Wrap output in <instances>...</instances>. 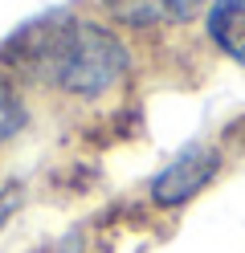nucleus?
Masks as SVG:
<instances>
[{
	"instance_id": "obj_7",
	"label": "nucleus",
	"mask_w": 245,
	"mask_h": 253,
	"mask_svg": "<svg viewBox=\"0 0 245 253\" xmlns=\"http://www.w3.org/2000/svg\"><path fill=\"white\" fill-rule=\"evenodd\" d=\"M16 204H21V192L16 188H0V225L16 212Z\"/></svg>"
},
{
	"instance_id": "obj_5",
	"label": "nucleus",
	"mask_w": 245,
	"mask_h": 253,
	"mask_svg": "<svg viewBox=\"0 0 245 253\" xmlns=\"http://www.w3.org/2000/svg\"><path fill=\"white\" fill-rule=\"evenodd\" d=\"M106 8H110L119 21H127V25H151V21L163 17V4H159V0H106Z\"/></svg>"
},
{
	"instance_id": "obj_2",
	"label": "nucleus",
	"mask_w": 245,
	"mask_h": 253,
	"mask_svg": "<svg viewBox=\"0 0 245 253\" xmlns=\"http://www.w3.org/2000/svg\"><path fill=\"white\" fill-rule=\"evenodd\" d=\"M221 171V155L208 143H188L184 151L172 155V164L159 168V176L151 180V200L159 209H180L188 204L196 192H204V184Z\"/></svg>"
},
{
	"instance_id": "obj_1",
	"label": "nucleus",
	"mask_w": 245,
	"mask_h": 253,
	"mask_svg": "<svg viewBox=\"0 0 245 253\" xmlns=\"http://www.w3.org/2000/svg\"><path fill=\"white\" fill-rule=\"evenodd\" d=\"M4 57L37 78L57 82L65 94H78V98L106 94L127 74L123 41L94 21H70V17H45L21 29L4 45Z\"/></svg>"
},
{
	"instance_id": "obj_3",
	"label": "nucleus",
	"mask_w": 245,
	"mask_h": 253,
	"mask_svg": "<svg viewBox=\"0 0 245 253\" xmlns=\"http://www.w3.org/2000/svg\"><path fill=\"white\" fill-rule=\"evenodd\" d=\"M204 29L221 53H229L237 66H245V0H212Z\"/></svg>"
},
{
	"instance_id": "obj_6",
	"label": "nucleus",
	"mask_w": 245,
	"mask_h": 253,
	"mask_svg": "<svg viewBox=\"0 0 245 253\" xmlns=\"http://www.w3.org/2000/svg\"><path fill=\"white\" fill-rule=\"evenodd\" d=\"M163 4V17H172V21H192L196 12L204 8V0H159Z\"/></svg>"
},
{
	"instance_id": "obj_4",
	"label": "nucleus",
	"mask_w": 245,
	"mask_h": 253,
	"mask_svg": "<svg viewBox=\"0 0 245 253\" xmlns=\"http://www.w3.org/2000/svg\"><path fill=\"white\" fill-rule=\"evenodd\" d=\"M21 126H25V102L16 98L8 78H0V143H8Z\"/></svg>"
}]
</instances>
